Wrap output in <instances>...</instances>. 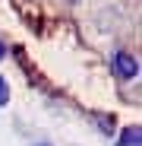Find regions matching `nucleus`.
Instances as JSON below:
<instances>
[{
	"label": "nucleus",
	"mask_w": 142,
	"mask_h": 146,
	"mask_svg": "<svg viewBox=\"0 0 142 146\" xmlns=\"http://www.w3.org/2000/svg\"><path fill=\"white\" fill-rule=\"evenodd\" d=\"M95 121H98V127H101L104 133H114V117H101V114H98Z\"/></svg>",
	"instance_id": "7ed1b4c3"
},
{
	"label": "nucleus",
	"mask_w": 142,
	"mask_h": 146,
	"mask_svg": "<svg viewBox=\"0 0 142 146\" xmlns=\"http://www.w3.org/2000/svg\"><path fill=\"white\" fill-rule=\"evenodd\" d=\"M3 54H7V48H3V41H0V60H3Z\"/></svg>",
	"instance_id": "39448f33"
},
{
	"label": "nucleus",
	"mask_w": 142,
	"mask_h": 146,
	"mask_svg": "<svg viewBox=\"0 0 142 146\" xmlns=\"http://www.w3.org/2000/svg\"><path fill=\"white\" fill-rule=\"evenodd\" d=\"M111 67H114V73L120 80H136L139 76V57L130 54V51H117L114 60H111Z\"/></svg>",
	"instance_id": "f257e3e1"
},
{
	"label": "nucleus",
	"mask_w": 142,
	"mask_h": 146,
	"mask_svg": "<svg viewBox=\"0 0 142 146\" xmlns=\"http://www.w3.org/2000/svg\"><path fill=\"white\" fill-rule=\"evenodd\" d=\"M38 146H47V143H38Z\"/></svg>",
	"instance_id": "423d86ee"
},
{
	"label": "nucleus",
	"mask_w": 142,
	"mask_h": 146,
	"mask_svg": "<svg viewBox=\"0 0 142 146\" xmlns=\"http://www.w3.org/2000/svg\"><path fill=\"white\" fill-rule=\"evenodd\" d=\"M7 102H10V86H7V80H3V76H0V108H3Z\"/></svg>",
	"instance_id": "20e7f679"
},
{
	"label": "nucleus",
	"mask_w": 142,
	"mask_h": 146,
	"mask_svg": "<svg viewBox=\"0 0 142 146\" xmlns=\"http://www.w3.org/2000/svg\"><path fill=\"white\" fill-rule=\"evenodd\" d=\"M139 133H142V130H139L136 124H133V127H123V130H120V146H139Z\"/></svg>",
	"instance_id": "f03ea898"
}]
</instances>
